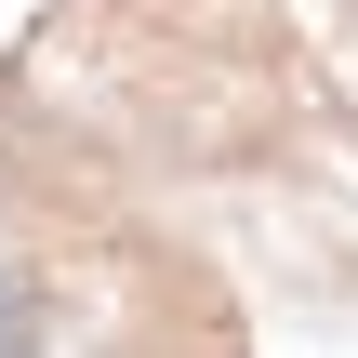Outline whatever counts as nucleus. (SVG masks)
Instances as JSON below:
<instances>
[{
	"label": "nucleus",
	"instance_id": "f257e3e1",
	"mask_svg": "<svg viewBox=\"0 0 358 358\" xmlns=\"http://www.w3.org/2000/svg\"><path fill=\"white\" fill-rule=\"evenodd\" d=\"M0 358H27V292H0Z\"/></svg>",
	"mask_w": 358,
	"mask_h": 358
}]
</instances>
